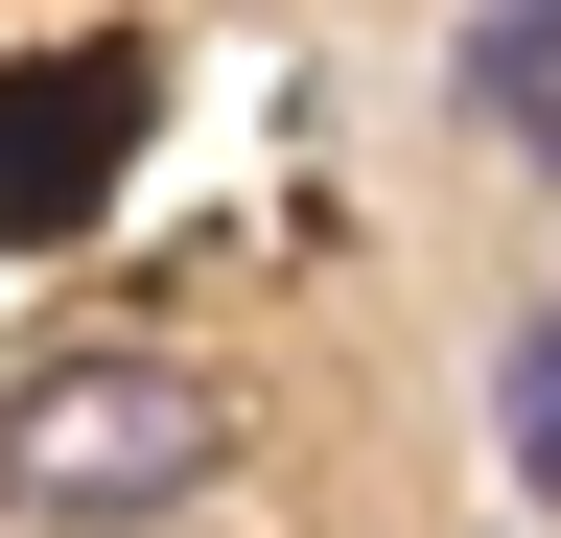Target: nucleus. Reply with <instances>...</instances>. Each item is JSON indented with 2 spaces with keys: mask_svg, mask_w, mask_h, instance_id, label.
<instances>
[{
  "mask_svg": "<svg viewBox=\"0 0 561 538\" xmlns=\"http://www.w3.org/2000/svg\"><path fill=\"white\" fill-rule=\"evenodd\" d=\"M210 468H234V375L210 352H47L0 398V492L47 538H117V515H187Z\"/></svg>",
  "mask_w": 561,
  "mask_h": 538,
  "instance_id": "f257e3e1",
  "label": "nucleus"
},
{
  "mask_svg": "<svg viewBox=\"0 0 561 538\" xmlns=\"http://www.w3.org/2000/svg\"><path fill=\"white\" fill-rule=\"evenodd\" d=\"M0 538H24V492H0Z\"/></svg>",
  "mask_w": 561,
  "mask_h": 538,
  "instance_id": "7ed1b4c3",
  "label": "nucleus"
},
{
  "mask_svg": "<svg viewBox=\"0 0 561 538\" xmlns=\"http://www.w3.org/2000/svg\"><path fill=\"white\" fill-rule=\"evenodd\" d=\"M140 141V47H24L0 71V234H70V187H117Z\"/></svg>",
  "mask_w": 561,
  "mask_h": 538,
  "instance_id": "f03ea898",
  "label": "nucleus"
}]
</instances>
